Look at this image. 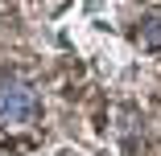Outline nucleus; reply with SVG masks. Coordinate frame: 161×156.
<instances>
[{
    "mask_svg": "<svg viewBox=\"0 0 161 156\" xmlns=\"http://www.w3.org/2000/svg\"><path fill=\"white\" fill-rule=\"evenodd\" d=\"M37 111H42L37 90L29 86L25 78H17V74H4V78H0V123L21 128V123L37 119Z\"/></svg>",
    "mask_w": 161,
    "mask_h": 156,
    "instance_id": "nucleus-1",
    "label": "nucleus"
},
{
    "mask_svg": "<svg viewBox=\"0 0 161 156\" xmlns=\"http://www.w3.org/2000/svg\"><path fill=\"white\" fill-rule=\"evenodd\" d=\"M136 45L141 49H161V13H145L136 25Z\"/></svg>",
    "mask_w": 161,
    "mask_h": 156,
    "instance_id": "nucleus-2",
    "label": "nucleus"
},
{
    "mask_svg": "<svg viewBox=\"0 0 161 156\" xmlns=\"http://www.w3.org/2000/svg\"><path fill=\"white\" fill-rule=\"evenodd\" d=\"M54 156H83V152H75V148H58Z\"/></svg>",
    "mask_w": 161,
    "mask_h": 156,
    "instance_id": "nucleus-3",
    "label": "nucleus"
}]
</instances>
